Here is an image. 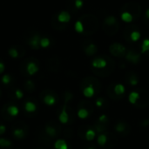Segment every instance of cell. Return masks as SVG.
Here are the masks:
<instances>
[{
	"label": "cell",
	"mask_w": 149,
	"mask_h": 149,
	"mask_svg": "<svg viewBox=\"0 0 149 149\" xmlns=\"http://www.w3.org/2000/svg\"><path fill=\"white\" fill-rule=\"evenodd\" d=\"M95 93V89L93 85H88L83 89V95L86 98H92Z\"/></svg>",
	"instance_id": "8fae6325"
},
{
	"label": "cell",
	"mask_w": 149,
	"mask_h": 149,
	"mask_svg": "<svg viewBox=\"0 0 149 149\" xmlns=\"http://www.w3.org/2000/svg\"><path fill=\"white\" fill-rule=\"evenodd\" d=\"M3 71H4V65L2 62H0V73H2Z\"/></svg>",
	"instance_id": "836d02e7"
},
{
	"label": "cell",
	"mask_w": 149,
	"mask_h": 149,
	"mask_svg": "<svg viewBox=\"0 0 149 149\" xmlns=\"http://www.w3.org/2000/svg\"><path fill=\"white\" fill-rule=\"evenodd\" d=\"M126 92V88L122 84H117L114 86V93L117 95H123Z\"/></svg>",
	"instance_id": "603a6c76"
},
{
	"label": "cell",
	"mask_w": 149,
	"mask_h": 149,
	"mask_svg": "<svg viewBox=\"0 0 149 149\" xmlns=\"http://www.w3.org/2000/svg\"><path fill=\"white\" fill-rule=\"evenodd\" d=\"M82 6H83V2L81 0H70L69 1L68 8L73 12L78 11L79 9L82 8Z\"/></svg>",
	"instance_id": "9c48e42d"
},
{
	"label": "cell",
	"mask_w": 149,
	"mask_h": 149,
	"mask_svg": "<svg viewBox=\"0 0 149 149\" xmlns=\"http://www.w3.org/2000/svg\"><path fill=\"white\" fill-rule=\"evenodd\" d=\"M43 101L45 105L52 107L56 103V98L52 94H45L43 98Z\"/></svg>",
	"instance_id": "5bb4252c"
},
{
	"label": "cell",
	"mask_w": 149,
	"mask_h": 149,
	"mask_svg": "<svg viewBox=\"0 0 149 149\" xmlns=\"http://www.w3.org/2000/svg\"><path fill=\"white\" fill-rule=\"evenodd\" d=\"M107 60L108 59L104 57L96 58L92 61V65L96 70H103V69L107 68L109 64V62Z\"/></svg>",
	"instance_id": "8992f818"
},
{
	"label": "cell",
	"mask_w": 149,
	"mask_h": 149,
	"mask_svg": "<svg viewBox=\"0 0 149 149\" xmlns=\"http://www.w3.org/2000/svg\"><path fill=\"white\" fill-rule=\"evenodd\" d=\"M102 105H103V100L102 99H99V100H96V106L98 107H101Z\"/></svg>",
	"instance_id": "d6a6232c"
},
{
	"label": "cell",
	"mask_w": 149,
	"mask_h": 149,
	"mask_svg": "<svg viewBox=\"0 0 149 149\" xmlns=\"http://www.w3.org/2000/svg\"><path fill=\"white\" fill-rule=\"evenodd\" d=\"M144 23H145V24L148 27H149V9L147 10V11L145 13V16H144Z\"/></svg>",
	"instance_id": "f546056e"
},
{
	"label": "cell",
	"mask_w": 149,
	"mask_h": 149,
	"mask_svg": "<svg viewBox=\"0 0 149 149\" xmlns=\"http://www.w3.org/2000/svg\"><path fill=\"white\" fill-rule=\"evenodd\" d=\"M58 120L60 121V123L62 124H66L69 120V114L66 111V105L64 106L59 116H58Z\"/></svg>",
	"instance_id": "30bf717a"
},
{
	"label": "cell",
	"mask_w": 149,
	"mask_h": 149,
	"mask_svg": "<svg viewBox=\"0 0 149 149\" xmlns=\"http://www.w3.org/2000/svg\"><path fill=\"white\" fill-rule=\"evenodd\" d=\"M109 51H110L111 54H113V56L118 57V58L126 56V54L127 52L126 47L123 45L119 44V43H114V44L111 45L109 47Z\"/></svg>",
	"instance_id": "5b68a950"
},
{
	"label": "cell",
	"mask_w": 149,
	"mask_h": 149,
	"mask_svg": "<svg viewBox=\"0 0 149 149\" xmlns=\"http://www.w3.org/2000/svg\"><path fill=\"white\" fill-rule=\"evenodd\" d=\"M38 71V65L33 63V62H30L27 65V72L30 75H34Z\"/></svg>",
	"instance_id": "d6986e66"
},
{
	"label": "cell",
	"mask_w": 149,
	"mask_h": 149,
	"mask_svg": "<svg viewBox=\"0 0 149 149\" xmlns=\"http://www.w3.org/2000/svg\"><path fill=\"white\" fill-rule=\"evenodd\" d=\"M24 110L27 113H34L37 110V106L32 101H26L24 103Z\"/></svg>",
	"instance_id": "2e32d148"
},
{
	"label": "cell",
	"mask_w": 149,
	"mask_h": 149,
	"mask_svg": "<svg viewBox=\"0 0 149 149\" xmlns=\"http://www.w3.org/2000/svg\"><path fill=\"white\" fill-rule=\"evenodd\" d=\"M12 146V142L5 138H0V148H10Z\"/></svg>",
	"instance_id": "ffe728a7"
},
{
	"label": "cell",
	"mask_w": 149,
	"mask_h": 149,
	"mask_svg": "<svg viewBox=\"0 0 149 149\" xmlns=\"http://www.w3.org/2000/svg\"><path fill=\"white\" fill-rule=\"evenodd\" d=\"M99 121L100 123H106L107 121V117L106 114H102L100 118H99Z\"/></svg>",
	"instance_id": "4dcf8cb0"
},
{
	"label": "cell",
	"mask_w": 149,
	"mask_h": 149,
	"mask_svg": "<svg viewBox=\"0 0 149 149\" xmlns=\"http://www.w3.org/2000/svg\"><path fill=\"white\" fill-rule=\"evenodd\" d=\"M140 93L138 92H132L129 95H128V101L131 104H136L137 101L140 99Z\"/></svg>",
	"instance_id": "ac0fdd59"
},
{
	"label": "cell",
	"mask_w": 149,
	"mask_h": 149,
	"mask_svg": "<svg viewBox=\"0 0 149 149\" xmlns=\"http://www.w3.org/2000/svg\"><path fill=\"white\" fill-rule=\"evenodd\" d=\"M127 13L130 15L133 18V20H138L141 14H142V9L140 3L134 1H130L126 3L120 9V13Z\"/></svg>",
	"instance_id": "7a4b0ae2"
},
{
	"label": "cell",
	"mask_w": 149,
	"mask_h": 149,
	"mask_svg": "<svg viewBox=\"0 0 149 149\" xmlns=\"http://www.w3.org/2000/svg\"><path fill=\"white\" fill-rule=\"evenodd\" d=\"M54 148L55 149H68V144L65 140L59 139L57 140L54 143Z\"/></svg>",
	"instance_id": "e0dca14e"
},
{
	"label": "cell",
	"mask_w": 149,
	"mask_h": 149,
	"mask_svg": "<svg viewBox=\"0 0 149 149\" xmlns=\"http://www.w3.org/2000/svg\"><path fill=\"white\" fill-rule=\"evenodd\" d=\"M83 49H84V52H86V54L88 56L94 55L98 51V47L96 46V45H94L93 43L89 42V41L85 42V44L83 45Z\"/></svg>",
	"instance_id": "52a82bcc"
},
{
	"label": "cell",
	"mask_w": 149,
	"mask_h": 149,
	"mask_svg": "<svg viewBox=\"0 0 149 149\" xmlns=\"http://www.w3.org/2000/svg\"><path fill=\"white\" fill-rule=\"evenodd\" d=\"M100 28V21L98 17L92 14L87 13L80 17L76 24V30L84 35L94 34Z\"/></svg>",
	"instance_id": "6da1fadb"
},
{
	"label": "cell",
	"mask_w": 149,
	"mask_h": 149,
	"mask_svg": "<svg viewBox=\"0 0 149 149\" xmlns=\"http://www.w3.org/2000/svg\"><path fill=\"white\" fill-rule=\"evenodd\" d=\"M141 52L142 53L149 54V38L143 40L142 45H141Z\"/></svg>",
	"instance_id": "d4e9b609"
},
{
	"label": "cell",
	"mask_w": 149,
	"mask_h": 149,
	"mask_svg": "<svg viewBox=\"0 0 149 149\" xmlns=\"http://www.w3.org/2000/svg\"><path fill=\"white\" fill-rule=\"evenodd\" d=\"M87 149H95L94 148H87Z\"/></svg>",
	"instance_id": "e575fe53"
},
{
	"label": "cell",
	"mask_w": 149,
	"mask_h": 149,
	"mask_svg": "<svg viewBox=\"0 0 149 149\" xmlns=\"http://www.w3.org/2000/svg\"><path fill=\"white\" fill-rule=\"evenodd\" d=\"M103 31L109 36H113L117 34L120 30V23L117 18L113 16H108L105 18L102 24Z\"/></svg>",
	"instance_id": "3957f363"
},
{
	"label": "cell",
	"mask_w": 149,
	"mask_h": 149,
	"mask_svg": "<svg viewBox=\"0 0 149 149\" xmlns=\"http://www.w3.org/2000/svg\"><path fill=\"white\" fill-rule=\"evenodd\" d=\"M10 81H11V78H10V75L5 74V75H3V78H2V83H3V84H4V85H8V84H10Z\"/></svg>",
	"instance_id": "484cf974"
},
{
	"label": "cell",
	"mask_w": 149,
	"mask_h": 149,
	"mask_svg": "<svg viewBox=\"0 0 149 149\" xmlns=\"http://www.w3.org/2000/svg\"><path fill=\"white\" fill-rule=\"evenodd\" d=\"M97 142L100 146L103 147L107 144V136L104 134H101L98 136V139H97Z\"/></svg>",
	"instance_id": "cb8c5ba5"
},
{
	"label": "cell",
	"mask_w": 149,
	"mask_h": 149,
	"mask_svg": "<svg viewBox=\"0 0 149 149\" xmlns=\"http://www.w3.org/2000/svg\"><path fill=\"white\" fill-rule=\"evenodd\" d=\"M45 131L46 133V134L48 136H50L51 138H55L57 136V130L54 127H52L50 124H46L45 127Z\"/></svg>",
	"instance_id": "7c38bea8"
},
{
	"label": "cell",
	"mask_w": 149,
	"mask_h": 149,
	"mask_svg": "<svg viewBox=\"0 0 149 149\" xmlns=\"http://www.w3.org/2000/svg\"><path fill=\"white\" fill-rule=\"evenodd\" d=\"M129 84L131 86H136L138 84V79L135 75H132L130 78H129Z\"/></svg>",
	"instance_id": "83f0119b"
},
{
	"label": "cell",
	"mask_w": 149,
	"mask_h": 149,
	"mask_svg": "<svg viewBox=\"0 0 149 149\" xmlns=\"http://www.w3.org/2000/svg\"><path fill=\"white\" fill-rule=\"evenodd\" d=\"M126 58L133 64H137L141 60V56L134 50H129L126 54Z\"/></svg>",
	"instance_id": "ba28073f"
},
{
	"label": "cell",
	"mask_w": 149,
	"mask_h": 149,
	"mask_svg": "<svg viewBox=\"0 0 149 149\" xmlns=\"http://www.w3.org/2000/svg\"><path fill=\"white\" fill-rule=\"evenodd\" d=\"M14 94H15V97L17 100H21L24 96V93H23L22 90H20V89H16Z\"/></svg>",
	"instance_id": "f1b7e54d"
},
{
	"label": "cell",
	"mask_w": 149,
	"mask_h": 149,
	"mask_svg": "<svg viewBox=\"0 0 149 149\" xmlns=\"http://www.w3.org/2000/svg\"><path fill=\"white\" fill-rule=\"evenodd\" d=\"M123 36L129 42H136L141 38V32L136 26H127L124 29Z\"/></svg>",
	"instance_id": "277c9868"
},
{
	"label": "cell",
	"mask_w": 149,
	"mask_h": 149,
	"mask_svg": "<svg viewBox=\"0 0 149 149\" xmlns=\"http://www.w3.org/2000/svg\"><path fill=\"white\" fill-rule=\"evenodd\" d=\"M0 95H1V91H0Z\"/></svg>",
	"instance_id": "d590c367"
},
{
	"label": "cell",
	"mask_w": 149,
	"mask_h": 149,
	"mask_svg": "<svg viewBox=\"0 0 149 149\" xmlns=\"http://www.w3.org/2000/svg\"><path fill=\"white\" fill-rule=\"evenodd\" d=\"M13 133V136L16 138V139H23L25 137V130L24 128H21V127H16L14 128V130L12 131Z\"/></svg>",
	"instance_id": "4fadbf2b"
},
{
	"label": "cell",
	"mask_w": 149,
	"mask_h": 149,
	"mask_svg": "<svg viewBox=\"0 0 149 149\" xmlns=\"http://www.w3.org/2000/svg\"><path fill=\"white\" fill-rule=\"evenodd\" d=\"M7 111V113L11 116V117H16L17 116V114L19 113V109L17 106H14V105H10L7 107L6 109Z\"/></svg>",
	"instance_id": "9a60e30c"
},
{
	"label": "cell",
	"mask_w": 149,
	"mask_h": 149,
	"mask_svg": "<svg viewBox=\"0 0 149 149\" xmlns=\"http://www.w3.org/2000/svg\"><path fill=\"white\" fill-rule=\"evenodd\" d=\"M95 136H96V132H95L93 129H92V128H89V129L86 132V141H93L94 138H95Z\"/></svg>",
	"instance_id": "7402d4cb"
},
{
	"label": "cell",
	"mask_w": 149,
	"mask_h": 149,
	"mask_svg": "<svg viewBox=\"0 0 149 149\" xmlns=\"http://www.w3.org/2000/svg\"><path fill=\"white\" fill-rule=\"evenodd\" d=\"M77 115H78V117L79 119L85 120V119H86L89 116V112L86 108H80V109H79V111L77 113Z\"/></svg>",
	"instance_id": "44dd1931"
},
{
	"label": "cell",
	"mask_w": 149,
	"mask_h": 149,
	"mask_svg": "<svg viewBox=\"0 0 149 149\" xmlns=\"http://www.w3.org/2000/svg\"><path fill=\"white\" fill-rule=\"evenodd\" d=\"M6 132V127L3 124L0 125V135L4 134V133Z\"/></svg>",
	"instance_id": "1f68e13d"
},
{
	"label": "cell",
	"mask_w": 149,
	"mask_h": 149,
	"mask_svg": "<svg viewBox=\"0 0 149 149\" xmlns=\"http://www.w3.org/2000/svg\"><path fill=\"white\" fill-rule=\"evenodd\" d=\"M125 129H126V127H125V125H124L123 123H121V122L118 123V124L115 126V130H116L117 132H119V133L123 132Z\"/></svg>",
	"instance_id": "4316f807"
}]
</instances>
